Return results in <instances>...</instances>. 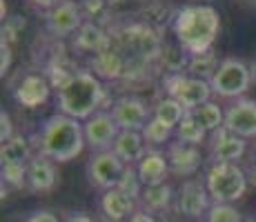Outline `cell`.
Segmentation results:
<instances>
[{"label":"cell","mask_w":256,"mask_h":222,"mask_svg":"<svg viewBox=\"0 0 256 222\" xmlns=\"http://www.w3.org/2000/svg\"><path fill=\"white\" fill-rule=\"evenodd\" d=\"M172 31L176 42L190 56L205 53L212 49L220 31V16L210 4H187L172 18Z\"/></svg>","instance_id":"1"},{"label":"cell","mask_w":256,"mask_h":222,"mask_svg":"<svg viewBox=\"0 0 256 222\" xmlns=\"http://www.w3.org/2000/svg\"><path fill=\"white\" fill-rule=\"evenodd\" d=\"M36 147L40 156L54 162H70L85 149V131L82 122L65 113H54L40 125L36 133Z\"/></svg>","instance_id":"2"},{"label":"cell","mask_w":256,"mask_h":222,"mask_svg":"<svg viewBox=\"0 0 256 222\" xmlns=\"http://www.w3.org/2000/svg\"><path fill=\"white\" fill-rule=\"evenodd\" d=\"M102 100H105V87L100 78L92 71H76L65 85L58 87L56 93L58 113H65L80 122L100 111Z\"/></svg>","instance_id":"3"},{"label":"cell","mask_w":256,"mask_h":222,"mask_svg":"<svg viewBox=\"0 0 256 222\" xmlns=\"http://www.w3.org/2000/svg\"><path fill=\"white\" fill-rule=\"evenodd\" d=\"M205 187L212 202L232 205L248 191V176L236 162H212L205 174Z\"/></svg>","instance_id":"4"},{"label":"cell","mask_w":256,"mask_h":222,"mask_svg":"<svg viewBox=\"0 0 256 222\" xmlns=\"http://www.w3.org/2000/svg\"><path fill=\"white\" fill-rule=\"evenodd\" d=\"M163 87L167 91V98H174L185 107V111H192L196 107L210 102L212 98V85L208 80L190 76L187 71L183 73H165Z\"/></svg>","instance_id":"5"},{"label":"cell","mask_w":256,"mask_h":222,"mask_svg":"<svg viewBox=\"0 0 256 222\" xmlns=\"http://www.w3.org/2000/svg\"><path fill=\"white\" fill-rule=\"evenodd\" d=\"M212 91L220 98H243V93L252 85V73L250 65H245L238 58H225L220 60L214 78L210 80Z\"/></svg>","instance_id":"6"},{"label":"cell","mask_w":256,"mask_h":222,"mask_svg":"<svg viewBox=\"0 0 256 222\" xmlns=\"http://www.w3.org/2000/svg\"><path fill=\"white\" fill-rule=\"evenodd\" d=\"M125 169L127 165L110 149V151H98V154L92 156L90 165H87V176H90V182L94 187L110 191L120 185V178L125 174Z\"/></svg>","instance_id":"7"},{"label":"cell","mask_w":256,"mask_h":222,"mask_svg":"<svg viewBox=\"0 0 256 222\" xmlns=\"http://www.w3.org/2000/svg\"><path fill=\"white\" fill-rule=\"evenodd\" d=\"M82 131H85V145L98 154V151H110L114 147L120 127L114 120L112 111H96L82 122Z\"/></svg>","instance_id":"8"},{"label":"cell","mask_w":256,"mask_h":222,"mask_svg":"<svg viewBox=\"0 0 256 222\" xmlns=\"http://www.w3.org/2000/svg\"><path fill=\"white\" fill-rule=\"evenodd\" d=\"M85 22V16L80 11V4L74 0H60L47 11V31L56 38H67L76 33Z\"/></svg>","instance_id":"9"},{"label":"cell","mask_w":256,"mask_h":222,"mask_svg":"<svg viewBox=\"0 0 256 222\" xmlns=\"http://www.w3.org/2000/svg\"><path fill=\"white\" fill-rule=\"evenodd\" d=\"M112 116L118 122L120 131H142L147 122L154 118V113L150 111L145 100L136 96H122L112 107Z\"/></svg>","instance_id":"10"},{"label":"cell","mask_w":256,"mask_h":222,"mask_svg":"<svg viewBox=\"0 0 256 222\" xmlns=\"http://www.w3.org/2000/svg\"><path fill=\"white\" fill-rule=\"evenodd\" d=\"M212 198L208 194L205 180H185L183 187L178 189V196H176L178 214L185 216V218H200V216H208Z\"/></svg>","instance_id":"11"},{"label":"cell","mask_w":256,"mask_h":222,"mask_svg":"<svg viewBox=\"0 0 256 222\" xmlns=\"http://www.w3.org/2000/svg\"><path fill=\"white\" fill-rule=\"evenodd\" d=\"M225 127L240 138H256V100L238 98L225 111Z\"/></svg>","instance_id":"12"},{"label":"cell","mask_w":256,"mask_h":222,"mask_svg":"<svg viewBox=\"0 0 256 222\" xmlns=\"http://www.w3.org/2000/svg\"><path fill=\"white\" fill-rule=\"evenodd\" d=\"M243 156H245V138L232 133L225 125L218 131L212 133V140H210L212 162H236Z\"/></svg>","instance_id":"13"},{"label":"cell","mask_w":256,"mask_h":222,"mask_svg":"<svg viewBox=\"0 0 256 222\" xmlns=\"http://www.w3.org/2000/svg\"><path fill=\"white\" fill-rule=\"evenodd\" d=\"M52 93V85L45 76L40 73H27L20 80V85L14 89V98L18 105L27 107V109H36L49 98Z\"/></svg>","instance_id":"14"},{"label":"cell","mask_w":256,"mask_h":222,"mask_svg":"<svg viewBox=\"0 0 256 222\" xmlns=\"http://www.w3.org/2000/svg\"><path fill=\"white\" fill-rule=\"evenodd\" d=\"M167 162L176 176H194L203 160H200L198 147L176 140L170 142V147H167Z\"/></svg>","instance_id":"15"},{"label":"cell","mask_w":256,"mask_h":222,"mask_svg":"<svg viewBox=\"0 0 256 222\" xmlns=\"http://www.w3.org/2000/svg\"><path fill=\"white\" fill-rule=\"evenodd\" d=\"M58 174L54 160L45 156H34L27 165V189L34 194H47L56 187Z\"/></svg>","instance_id":"16"},{"label":"cell","mask_w":256,"mask_h":222,"mask_svg":"<svg viewBox=\"0 0 256 222\" xmlns=\"http://www.w3.org/2000/svg\"><path fill=\"white\" fill-rule=\"evenodd\" d=\"M98 205H100L102 216L112 222H122V220L127 222L136 214V200L132 196H127L125 191H120L118 187L110 191H102Z\"/></svg>","instance_id":"17"},{"label":"cell","mask_w":256,"mask_h":222,"mask_svg":"<svg viewBox=\"0 0 256 222\" xmlns=\"http://www.w3.org/2000/svg\"><path fill=\"white\" fill-rule=\"evenodd\" d=\"M138 171V178L145 187H154V185H165L167 176H170V162L167 156L160 151H147L145 156L138 160V165H134Z\"/></svg>","instance_id":"18"},{"label":"cell","mask_w":256,"mask_h":222,"mask_svg":"<svg viewBox=\"0 0 256 222\" xmlns=\"http://www.w3.org/2000/svg\"><path fill=\"white\" fill-rule=\"evenodd\" d=\"M112 151L125 165H138V160L147 154V142L140 131H120L112 147Z\"/></svg>","instance_id":"19"},{"label":"cell","mask_w":256,"mask_h":222,"mask_svg":"<svg viewBox=\"0 0 256 222\" xmlns=\"http://www.w3.org/2000/svg\"><path fill=\"white\" fill-rule=\"evenodd\" d=\"M107 44H110V33H107L98 22L85 20L82 27L76 31V36H74V47L80 49V51L100 53Z\"/></svg>","instance_id":"20"},{"label":"cell","mask_w":256,"mask_h":222,"mask_svg":"<svg viewBox=\"0 0 256 222\" xmlns=\"http://www.w3.org/2000/svg\"><path fill=\"white\" fill-rule=\"evenodd\" d=\"M32 158L34 156H32L29 138L14 136L12 140L2 142V149H0V160H2V165H29Z\"/></svg>","instance_id":"21"},{"label":"cell","mask_w":256,"mask_h":222,"mask_svg":"<svg viewBox=\"0 0 256 222\" xmlns=\"http://www.w3.org/2000/svg\"><path fill=\"white\" fill-rule=\"evenodd\" d=\"M174 200V191L172 187L167 185H154V187H145L142 189V196H140V202H142V209L145 211H165L167 207L172 205Z\"/></svg>","instance_id":"22"},{"label":"cell","mask_w":256,"mask_h":222,"mask_svg":"<svg viewBox=\"0 0 256 222\" xmlns=\"http://www.w3.org/2000/svg\"><path fill=\"white\" fill-rule=\"evenodd\" d=\"M190 113L208 133L218 131L220 127L225 125V111L212 100L205 102V105H200V107H196V109H192Z\"/></svg>","instance_id":"23"},{"label":"cell","mask_w":256,"mask_h":222,"mask_svg":"<svg viewBox=\"0 0 256 222\" xmlns=\"http://www.w3.org/2000/svg\"><path fill=\"white\" fill-rule=\"evenodd\" d=\"M220 60L214 51H205V53H196V56H190V62H187V73L194 78H200V80H212L218 69Z\"/></svg>","instance_id":"24"},{"label":"cell","mask_w":256,"mask_h":222,"mask_svg":"<svg viewBox=\"0 0 256 222\" xmlns=\"http://www.w3.org/2000/svg\"><path fill=\"white\" fill-rule=\"evenodd\" d=\"M185 113H187L185 107L180 105L178 100H174V98H163V100H158L154 107V118H158L170 129H176V127L180 125Z\"/></svg>","instance_id":"25"},{"label":"cell","mask_w":256,"mask_h":222,"mask_svg":"<svg viewBox=\"0 0 256 222\" xmlns=\"http://www.w3.org/2000/svg\"><path fill=\"white\" fill-rule=\"evenodd\" d=\"M174 133H176V138H178L180 142H187V145H194V147L203 145L205 138H208V131H205L203 127L194 120V116H192L190 111L185 113V118L180 120V125L174 129Z\"/></svg>","instance_id":"26"},{"label":"cell","mask_w":256,"mask_h":222,"mask_svg":"<svg viewBox=\"0 0 256 222\" xmlns=\"http://www.w3.org/2000/svg\"><path fill=\"white\" fill-rule=\"evenodd\" d=\"M140 133H142V138H145L147 145H165V142L172 138L174 129H170L167 125H163L158 118H152Z\"/></svg>","instance_id":"27"},{"label":"cell","mask_w":256,"mask_h":222,"mask_svg":"<svg viewBox=\"0 0 256 222\" xmlns=\"http://www.w3.org/2000/svg\"><path fill=\"white\" fill-rule=\"evenodd\" d=\"M245 218L234 205H220V202H212L205 222H243Z\"/></svg>","instance_id":"28"},{"label":"cell","mask_w":256,"mask_h":222,"mask_svg":"<svg viewBox=\"0 0 256 222\" xmlns=\"http://www.w3.org/2000/svg\"><path fill=\"white\" fill-rule=\"evenodd\" d=\"M118 189L125 191V194H127V196H132L134 200H140L145 185L140 182L138 171H136V167H134V165H127L125 174H122V178H120V185H118Z\"/></svg>","instance_id":"29"},{"label":"cell","mask_w":256,"mask_h":222,"mask_svg":"<svg viewBox=\"0 0 256 222\" xmlns=\"http://www.w3.org/2000/svg\"><path fill=\"white\" fill-rule=\"evenodd\" d=\"M2 185L14 189L27 187V165H2Z\"/></svg>","instance_id":"30"},{"label":"cell","mask_w":256,"mask_h":222,"mask_svg":"<svg viewBox=\"0 0 256 222\" xmlns=\"http://www.w3.org/2000/svg\"><path fill=\"white\" fill-rule=\"evenodd\" d=\"M107 0H82L80 2V11L87 18V22H96L98 18H102L107 13Z\"/></svg>","instance_id":"31"},{"label":"cell","mask_w":256,"mask_h":222,"mask_svg":"<svg viewBox=\"0 0 256 222\" xmlns=\"http://www.w3.org/2000/svg\"><path fill=\"white\" fill-rule=\"evenodd\" d=\"M24 24H27V22H24V18H20V16H12V18H7V20H4L2 38H0V40H4V42L12 44L18 36H20V31L24 29Z\"/></svg>","instance_id":"32"},{"label":"cell","mask_w":256,"mask_h":222,"mask_svg":"<svg viewBox=\"0 0 256 222\" xmlns=\"http://www.w3.org/2000/svg\"><path fill=\"white\" fill-rule=\"evenodd\" d=\"M9 67H12V44L0 40V73H7Z\"/></svg>","instance_id":"33"},{"label":"cell","mask_w":256,"mask_h":222,"mask_svg":"<svg viewBox=\"0 0 256 222\" xmlns=\"http://www.w3.org/2000/svg\"><path fill=\"white\" fill-rule=\"evenodd\" d=\"M14 138V131H12V118H9L7 111H0V140L7 142Z\"/></svg>","instance_id":"34"},{"label":"cell","mask_w":256,"mask_h":222,"mask_svg":"<svg viewBox=\"0 0 256 222\" xmlns=\"http://www.w3.org/2000/svg\"><path fill=\"white\" fill-rule=\"evenodd\" d=\"M24 222H60V220H58V216L52 214V211L40 209V211H34V214H29L27 218H24Z\"/></svg>","instance_id":"35"},{"label":"cell","mask_w":256,"mask_h":222,"mask_svg":"<svg viewBox=\"0 0 256 222\" xmlns=\"http://www.w3.org/2000/svg\"><path fill=\"white\" fill-rule=\"evenodd\" d=\"M127 222H158V220H156V218H154V216H152V214H150V211L140 209V211H136V214H134V216H132V218H130V220H127Z\"/></svg>","instance_id":"36"},{"label":"cell","mask_w":256,"mask_h":222,"mask_svg":"<svg viewBox=\"0 0 256 222\" xmlns=\"http://www.w3.org/2000/svg\"><path fill=\"white\" fill-rule=\"evenodd\" d=\"M34 7H40V9H52L54 4H58L60 0H29Z\"/></svg>","instance_id":"37"},{"label":"cell","mask_w":256,"mask_h":222,"mask_svg":"<svg viewBox=\"0 0 256 222\" xmlns=\"http://www.w3.org/2000/svg\"><path fill=\"white\" fill-rule=\"evenodd\" d=\"M65 222H94V218H90L87 214H72Z\"/></svg>","instance_id":"38"},{"label":"cell","mask_w":256,"mask_h":222,"mask_svg":"<svg viewBox=\"0 0 256 222\" xmlns=\"http://www.w3.org/2000/svg\"><path fill=\"white\" fill-rule=\"evenodd\" d=\"M250 73H252V82H256V56H254V60L250 62Z\"/></svg>","instance_id":"39"},{"label":"cell","mask_w":256,"mask_h":222,"mask_svg":"<svg viewBox=\"0 0 256 222\" xmlns=\"http://www.w3.org/2000/svg\"><path fill=\"white\" fill-rule=\"evenodd\" d=\"M238 2H243V4H250V7H256V0H238Z\"/></svg>","instance_id":"40"},{"label":"cell","mask_w":256,"mask_h":222,"mask_svg":"<svg viewBox=\"0 0 256 222\" xmlns=\"http://www.w3.org/2000/svg\"><path fill=\"white\" fill-rule=\"evenodd\" d=\"M116 2H120V0H107V4H116Z\"/></svg>","instance_id":"41"},{"label":"cell","mask_w":256,"mask_h":222,"mask_svg":"<svg viewBox=\"0 0 256 222\" xmlns=\"http://www.w3.org/2000/svg\"><path fill=\"white\" fill-rule=\"evenodd\" d=\"M145 2H156V0H145Z\"/></svg>","instance_id":"42"},{"label":"cell","mask_w":256,"mask_h":222,"mask_svg":"<svg viewBox=\"0 0 256 222\" xmlns=\"http://www.w3.org/2000/svg\"><path fill=\"white\" fill-rule=\"evenodd\" d=\"M243 222H256V220H243Z\"/></svg>","instance_id":"43"}]
</instances>
